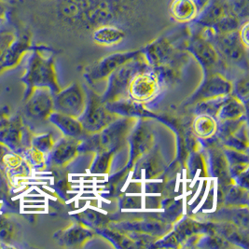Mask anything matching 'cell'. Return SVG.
<instances>
[{
    "label": "cell",
    "instance_id": "10",
    "mask_svg": "<svg viewBox=\"0 0 249 249\" xmlns=\"http://www.w3.org/2000/svg\"><path fill=\"white\" fill-rule=\"evenodd\" d=\"M216 44L220 52L232 61H241L245 57L247 48L242 43L238 30L226 34H215Z\"/></svg>",
    "mask_w": 249,
    "mask_h": 249
},
{
    "label": "cell",
    "instance_id": "24",
    "mask_svg": "<svg viewBox=\"0 0 249 249\" xmlns=\"http://www.w3.org/2000/svg\"><path fill=\"white\" fill-rule=\"evenodd\" d=\"M241 113H243V106L238 102L232 101L222 108L221 117L225 119H235Z\"/></svg>",
    "mask_w": 249,
    "mask_h": 249
},
{
    "label": "cell",
    "instance_id": "28",
    "mask_svg": "<svg viewBox=\"0 0 249 249\" xmlns=\"http://www.w3.org/2000/svg\"><path fill=\"white\" fill-rule=\"evenodd\" d=\"M194 1H195V3H196V6H197V8H198V11L200 12L210 0H194Z\"/></svg>",
    "mask_w": 249,
    "mask_h": 249
},
{
    "label": "cell",
    "instance_id": "5",
    "mask_svg": "<svg viewBox=\"0 0 249 249\" xmlns=\"http://www.w3.org/2000/svg\"><path fill=\"white\" fill-rule=\"evenodd\" d=\"M0 171L12 182L26 177L30 173V166L23 156L0 143Z\"/></svg>",
    "mask_w": 249,
    "mask_h": 249
},
{
    "label": "cell",
    "instance_id": "21",
    "mask_svg": "<svg viewBox=\"0 0 249 249\" xmlns=\"http://www.w3.org/2000/svg\"><path fill=\"white\" fill-rule=\"evenodd\" d=\"M194 128H195V132L199 136L207 137L211 136L215 132V122L213 121V119L209 117L202 116L195 121Z\"/></svg>",
    "mask_w": 249,
    "mask_h": 249
},
{
    "label": "cell",
    "instance_id": "18",
    "mask_svg": "<svg viewBox=\"0 0 249 249\" xmlns=\"http://www.w3.org/2000/svg\"><path fill=\"white\" fill-rule=\"evenodd\" d=\"M89 235L90 233L86 230H83L81 227L73 226L57 232L54 238L61 245L73 246L81 243L82 240L86 239Z\"/></svg>",
    "mask_w": 249,
    "mask_h": 249
},
{
    "label": "cell",
    "instance_id": "26",
    "mask_svg": "<svg viewBox=\"0 0 249 249\" xmlns=\"http://www.w3.org/2000/svg\"><path fill=\"white\" fill-rule=\"evenodd\" d=\"M238 35L244 46L248 49L249 47V22L246 21L245 23H242L238 29Z\"/></svg>",
    "mask_w": 249,
    "mask_h": 249
},
{
    "label": "cell",
    "instance_id": "19",
    "mask_svg": "<svg viewBox=\"0 0 249 249\" xmlns=\"http://www.w3.org/2000/svg\"><path fill=\"white\" fill-rule=\"evenodd\" d=\"M18 235L16 222L4 215H0V243L12 244Z\"/></svg>",
    "mask_w": 249,
    "mask_h": 249
},
{
    "label": "cell",
    "instance_id": "22",
    "mask_svg": "<svg viewBox=\"0 0 249 249\" xmlns=\"http://www.w3.org/2000/svg\"><path fill=\"white\" fill-rule=\"evenodd\" d=\"M54 145L53 136L50 134H44L40 136H32L31 146L43 152L44 154L49 153Z\"/></svg>",
    "mask_w": 249,
    "mask_h": 249
},
{
    "label": "cell",
    "instance_id": "1",
    "mask_svg": "<svg viewBox=\"0 0 249 249\" xmlns=\"http://www.w3.org/2000/svg\"><path fill=\"white\" fill-rule=\"evenodd\" d=\"M27 60L22 82L25 85V100L36 88H48L53 94L60 91L54 59L44 47H33Z\"/></svg>",
    "mask_w": 249,
    "mask_h": 249
},
{
    "label": "cell",
    "instance_id": "16",
    "mask_svg": "<svg viewBox=\"0 0 249 249\" xmlns=\"http://www.w3.org/2000/svg\"><path fill=\"white\" fill-rule=\"evenodd\" d=\"M125 37V33L119 27L114 25H102L93 31V40L103 46L116 45L122 42Z\"/></svg>",
    "mask_w": 249,
    "mask_h": 249
},
{
    "label": "cell",
    "instance_id": "17",
    "mask_svg": "<svg viewBox=\"0 0 249 249\" xmlns=\"http://www.w3.org/2000/svg\"><path fill=\"white\" fill-rule=\"evenodd\" d=\"M172 53V48L167 40L160 38L146 48V56L151 64H160L167 60Z\"/></svg>",
    "mask_w": 249,
    "mask_h": 249
},
{
    "label": "cell",
    "instance_id": "20",
    "mask_svg": "<svg viewBox=\"0 0 249 249\" xmlns=\"http://www.w3.org/2000/svg\"><path fill=\"white\" fill-rule=\"evenodd\" d=\"M22 156L27 162V164L30 166V168L39 169L45 166V154L32 146L26 148Z\"/></svg>",
    "mask_w": 249,
    "mask_h": 249
},
{
    "label": "cell",
    "instance_id": "7",
    "mask_svg": "<svg viewBox=\"0 0 249 249\" xmlns=\"http://www.w3.org/2000/svg\"><path fill=\"white\" fill-rule=\"evenodd\" d=\"M138 54H140V52H125L117 53L105 57L91 67L88 72V76L92 80L108 77L117 68L124 65L127 61L137 56Z\"/></svg>",
    "mask_w": 249,
    "mask_h": 249
},
{
    "label": "cell",
    "instance_id": "27",
    "mask_svg": "<svg viewBox=\"0 0 249 249\" xmlns=\"http://www.w3.org/2000/svg\"><path fill=\"white\" fill-rule=\"evenodd\" d=\"M10 116V108L8 107H0V123Z\"/></svg>",
    "mask_w": 249,
    "mask_h": 249
},
{
    "label": "cell",
    "instance_id": "12",
    "mask_svg": "<svg viewBox=\"0 0 249 249\" xmlns=\"http://www.w3.org/2000/svg\"><path fill=\"white\" fill-rule=\"evenodd\" d=\"M189 49L204 67L212 66L217 61L215 48L204 36H197L193 37Z\"/></svg>",
    "mask_w": 249,
    "mask_h": 249
},
{
    "label": "cell",
    "instance_id": "14",
    "mask_svg": "<svg viewBox=\"0 0 249 249\" xmlns=\"http://www.w3.org/2000/svg\"><path fill=\"white\" fill-rule=\"evenodd\" d=\"M111 120L102 106L97 102L91 103L83 116L84 128L89 131H98L107 124Z\"/></svg>",
    "mask_w": 249,
    "mask_h": 249
},
{
    "label": "cell",
    "instance_id": "3",
    "mask_svg": "<svg viewBox=\"0 0 249 249\" xmlns=\"http://www.w3.org/2000/svg\"><path fill=\"white\" fill-rule=\"evenodd\" d=\"M53 110L79 118L85 110V96L79 85L73 84L53 94Z\"/></svg>",
    "mask_w": 249,
    "mask_h": 249
},
{
    "label": "cell",
    "instance_id": "4",
    "mask_svg": "<svg viewBox=\"0 0 249 249\" xmlns=\"http://www.w3.org/2000/svg\"><path fill=\"white\" fill-rule=\"evenodd\" d=\"M24 114L33 121H45L53 110V93L48 88H36L24 100Z\"/></svg>",
    "mask_w": 249,
    "mask_h": 249
},
{
    "label": "cell",
    "instance_id": "13",
    "mask_svg": "<svg viewBox=\"0 0 249 249\" xmlns=\"http://www.w3.org/2000/svg\"><path fill=\"white\" fill-rule=\"evenodd\" d=\"M169 13L178 23H190L195 20L199 11L194 0H172Z\"/></svg>",
    "mask_w": 249,
    "mask_h": 249
},
{
    "label": "cell",
    "instance_id": "23",
    "mask_svg": "<svg viewBox=\"0 0 249 249\" xmlns=\"http://www.w3.org/2000/svg\"><path fill=\"white\" fill-rule=\"evenodd\" d=\"M15 37V34L12 32H7V31H0V74L3 71V59L5 56V53L9 48L10 44L12 43V40Z\"/></svg>",
    "mask_w": 249,
    "mask_h": 249
},
{
    "label": "cell",
    "instance_id": "11",
    "mask_svg": "<svg viewBox=\"0 0 249 249\" xmlns=\"http://www.w3.org/2000/svg\"><path fill=\"white\" fill-rule=\"evenodd\" d=\"M78 150L77 142L72 137H65L53 145L49 152V162L54 165H64L73 158Z\"/></svg>",
    "mask_w": 249,
    "mask_h": 249
},
{
    "label": "cell",
    "instance_id": "6",
    "mask_svg": "<svg viewBox=\"0 0 249 249\" xmlns=\"http://www.w3.org/2000/svg\"><path fill=\"white\" fill-rule=\"evenodd\" d=\"M32 38L28 31L22 30L15 34V37L9 46L3 59V71L16 68L23 60V56L32 50Z\"/></svg>",
    "mask_w": 249,
    "mask_h": 249
},
{
    "label": "cell",
    "instance_id": "8",
    "mask_svg": "<svg viewBox=\"0 0 249 249\" xmlns=\"http://www.w3.org/2000/svg\"><path fill=\"white\" fill-rule=\"evenodd\" d=\"M231 12L227 0H210L199 12L194 22L205 28H211Z\"/></svg>",
    "mask_w": 249,
    "mask_h": 249
},
{
    "label": "cell",
    "instance_id": "2",
    "mask_svg": "<svg viewBox=\"0 0 249 249\" xmlns=\"http://www.w3.org/2000/svg\"><path fill=\"white\" fill-rule=\"evenodd\" d=\"M31 134L21 115L9 116L0 123V143L23 155L31 146Z\"/></svg>",
    "mask_w": 249,
    "mask_h": 249
},
{
    "label": "cell",
    "instance_id": "15",
    "mask_svg": "<svg viewBox=\"0 0 249 249\" xmlns=\"http://www.w3.org/2000/svg\"><path fill=\"white\" fill-rule=\"evenodd\" d=\"M53 124L57 126L61 132L68 137H78L82 133V124L77 118L53 111L48 119Z\"/></svg>",
    "mask_w": 249,
    "mask_h": 249
},
{
    "label": "cell",
    "instance_id": "9",
    "mask_svg": "<svg viewBox=\"0 0 249 249\" xmlns=\"http://www.w3.org/2000/svg\"><path fill=\"white\" fill-rule=\"evenodd\" d=\"M157 78L152 73L139 72L130 81V93L136 101H145L153 96L157 89Z\"/></svg>",
    "mask_w": 249,
    "mask_h": 249
},
{
    "label": "cell",
    "instance_id": "25",
    "mask_svg": "<svg viewBox=\"0 0 249 249\" xmlns=\"http://www.w3.org/2000/svg\"><path fill=\"white\" fill-rule=\"evenodd\" d=\"M10 6L5 0H0V28L6 25L10 21Z\"/></svg>",
    "mask_w": 249,
    "mask_h": 249
}]
</instances>
